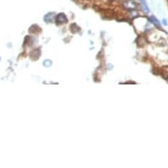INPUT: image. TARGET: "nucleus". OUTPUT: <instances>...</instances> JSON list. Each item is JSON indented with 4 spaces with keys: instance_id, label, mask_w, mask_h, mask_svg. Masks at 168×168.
Returning <instances> with one entry per match:
<instances>
[{
    "instance_id": "nucleus-1",
    "label": "nucleus",
    "mask_w": 168,
    "mask_h": 168,
    "mask_svg": "<svg viewBox=\"0 0 168 168\" xmlns=\"http://www.w3.org/2000/svg\"><path fill=\"white\" fill-rule=\"evenodd\" d=\"M137 6H138V4L134 0H125L123 2V7L130 11L136 10Z\"/></svg>"
},
{
    "instance_id": "nucleus-2",
    "label": "nucleus",
    "mask_w": 168,
    "mask_h": 168,
    "mask_svg": "<svg viewBox=\"0 0 168 168\" xmlns=\"http://www.w3.org/2000/svg\"><path fill=\"white\" fill-rule=\"evenodd\" d=\"M55 20H56V22L58 23V24H64V23H66V22H67L68 20L66 15H65L64 13L61 12V13H59L58 15H56Z\"/></svg>"
},
{
    "instance_id": "nucleus-3",
    "label": "nucleus",
    "mask_w": 168,
    "mask_h": 168,
    "mask_svg": "<svg viewBox=\"0 0 168 168\" xmlns=\"http://www.w3.org/2000/svg\"><path fill=\"white\" fill-rule=\"evenodd\" d=\"M56 15L55 12H49V13H48L44 16V21L47 22V23L53 22L56 20Z\"/></svg>"
},
{
    "instance_id": "nucleus-4",
    "label": "nucleus",
    "mask_w": 168,
    "mask_h": 168,
    "mask_svg": "<svg viewBox=\"0 0 168 168\" xmlns=\"http://www.w3.org/2000/svg\"><path fill=\"white\" fill-rule=\"evenodd\" d=\"M149 20H150V22H151L152 24H154L155 27H157L158 28H160V22L159 21V20L155 16H151L149 18Z\"/></svg>"
},
{
    "instance_id": "nucleus-5",
    "label": "nucleus",
    "mask_w": 168,
    "mask_h": 168,
    "mask_svg": "<svg viewBox=\"0 0 168 168\" xmlns=\"http://www.w3.org/2000/svg\"><path fill=\"white\" fill-rule=\"evenodd\" d=\"M142 9H143V11L145 13H149V12H150V9H149V7H148L147 4H146V2H145V0L142 1Z\"/></svg>"
},
{
    "instance_id": "nucleus-6",
    "label": "nucleus",
    "mask_w": 168,
    "mask_h": 168,
    "mask_svg": "<svg viewBox=\"0 0 168 168\" xmlns=\"http://www.w3.org/2000/svg\"><path fill=\"white\" fill-rule=\"evenodd\" d=\"M51 65H52V61H51V60H49V59L44 60V62H43V66H45V67H50Z\"/></svg>"
},
{
    "instance_id": "nucleus-7",
    "label": "nucleus",
    "mask_w": 168,
    "mask_h": 168,
    "mask_svg": "<svg viewBox=\"0 0 168 168\" xmlns=\"http://www.w3.org/2000/svg\"><path fill=\"white\" fill-rule=\"evenodd\" d=\"M162 22H163V25H165V26H167V20H166V19H163Z\"/></svg>"
}]
</instances>
